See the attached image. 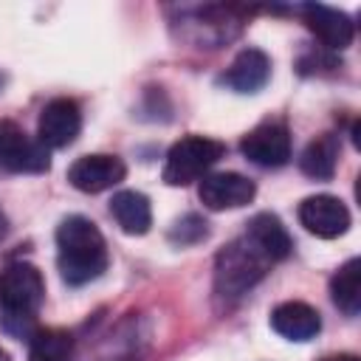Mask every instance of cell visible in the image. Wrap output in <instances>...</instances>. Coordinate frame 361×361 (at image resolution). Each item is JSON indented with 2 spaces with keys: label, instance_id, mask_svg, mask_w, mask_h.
<instances>
[{
  "label": "cell",
  "instance_id": "cell-11",
  "mask_svg": "<svg viewBox=\"0 0 361 361\" xmlns=\"http://www.w3.org/2000/svg\"><path fill=\"white\" fill-rule=\"evenodd\" d=\"M299 223L310 234L333 240L350 228V209L336 195H310L299 203Z\"/></svg>",
  "mask_w": 361,
  "mask_h": 361
},
{
  "label": "cell",
  "instance_id": "cell-15",
  "mask_svg": "<svg viewBox=\"0 0 361 361\" xmlns=\"http://www.w3.org/2000/svg\"><path fill=\"white\" fill-rule=\"evenodd\" d=\"M245 237H248L271 262H279V259H285V257L293 251V240H290L288 228H285L282 220H279L276 214H271V212L254 214L251 223H248Z\"/></svg>",
  "mask_w": 361,
  "mask_h": 361
},
{
  "label": "cell",
  "instance_id": "cell-7",
  "mask_svg": "<svg viewBox=\"0 0 361 361\" xmlns=\"http://www.w3.org/2000/svg\"><path fill=\"white\" fill-rule=\"evenodd\" d=\"M51 155L39 138L25 135L20 127L6 121L0 135V169L6 172H48Z\"/></svg>",
  "mask_w": 361,
  "mask_h": 361
},
{
  "label": "cell",
  "instance_id": "cell-19",
  "mask_svg": "<svg viewBox=\"0 0 361 361\" xmlns=\"http://www.w3.org/2000/svg\"><path fill=\"white\" fill-rule=\"evenodd\" d=\"M73 336L59 327H37L28 338V361H71L73 358Z\"/></svg>",
  "mask_w": 361,
  "mask_h": 361
},
{
  "label": "cell",
  "instance_id": "cell-21",
  "mask_svg": "<svg viewBox=\"0 0 361 361\" xmlns=\"http://www.w3.org/2000/svg\"><path fill=\"white\" fill-rule=\"evenodd\" d=\"M0 322H3V330H8L17 338H31L37 333L34 316H25V313H3Z\"/></svg>",
  "mask_w": 361,
  "mask_h": 361
},
{
  "label": "cell",
  "instance_id": "cell-13",
  "mask_svg": "<svg viewBox=\"0 0 361 361\" xmlns=\"http://www.w3.org/2000/svg\"><path fill=\"white\" fill-rule=\"evenodd\" d=\"M268 79H271V59L259 48H243L220 76V82L234 93H257L268 85Z\"/></svg>",
  "mask_w": 361,
  "mask_h": 361
},
{
  "label": "cell",
  "instance_id": "cell-23",
  "mask_svg": "<svg viewBox=\"0 0 361 361\" xmlns=\"http://www.w3.org/2000/svg\"><path fill=\"white\" fill-rule=\"evenodd\" d=\"M8 234V220H6V214H0V240Z\"/></svg>",
  "mask_w": 361,
  "mask_h": 361
},
{
  "label": "cell",
  "instance_id": "cell-26",
  "mask_svg": "<svg viewBox=\"0 0 361 361\" xmlns=\"http://www.w3.org/2000/svg\"><path fill=\"white\" fill-rule=\"evenodd\" d=\"M0 135H3V121H0Z\"/></svg>",
  "mask_w": 361,
  "mask_h": 361
},
{
  "label": "cell",
  "instance_id": "cell-10",
  "mask_svg": "<svg viewBox=\"0 0 361 361\" xmlns=\"http://www.w3.org/2000/svg\"><path fill=\"white\" fill-rule=\"evenodd\" d=\"M257 195V186L251 178L240 172H212L200 178L197 197L206 209L212 212H226V209H240L251 203Z\"/></svg>",
  "mask_w": 361,
  "mask_h": 361
},
{
  "label": "cell",
  "instance_id": "cell-2",
  "mask_svg": "<svg viewBox=\"0 0 361 361\" xmlns=\"http://www.w3.org/2000/svg\"><path fill=\"white\" fill-rule=\"evenodd\" d=\"M271 259L243 234L228 243L214 259V293L223 299H237L248 293L268 271Z\"/></svg>",
  "mask_w": 361,
  "mask_h": 361
},
{
  "label": "cell",
  "instance_id": "cell-12",
  "mask_svg": "<svg viewBox=\"0 0 361 361\" xmlns=\"http://www.w3.org/2000/svg\"><path fill=\"white\" fill-rule=\"evenodd\" d=\"M299 14H302L305 25L316 34V39L330 51H344L355 37V25H353L350 14H344L338 8H330L322 3H305V6H299Z\"/></svg>",
  "mask_w": 361,
  "mask_h": 361
},
{
  "label": "cell",
  "instance_id": "cell-8",
  "mask_svg": "<svg viewBox=\"0 0 361 361\" xmlns=\"http://www.w3.org/2000/svg\"><path fill=\"white\" fill-rule=\"evenodd\" d=\"M82 130V110L73 99L68 96H59V99H51L42 113H39V121H37V138L48 147V149H62V147H71L76 141Z\"/></svg>",
  "mask_w": 361,
  "mask_h": 361
},
{
  "label": "cell",
  "instance_id": "cell-22",
  "mask_svg": "<svg viewBox=\"0 0 361 361\" xmlns=\"http://www.w3.org/2000/svg\"><path fill=\"white\" fill-rule=\"evenodd\" d=\"M322 361H361V358L353 355V353H338V355H327V358H322Z\"/></svg>",
  "mask_w": 361,
  "mask_h": 361
},
{
  "label": "cell",
  "instance_id": "cell-6",
  "mask_svg": "<svg viewBox=\"0 0 361 361\" xmlns=\"http://www.w3.org/2000/svg\"><path fill=\"white\" fill-rule=\"evenodd\" d=\"M240 149L251 164L265 169H279L290 161V133L282 121L268 118L243 135Z\"/></svg>",
  "mask_w": 361,
  "mask_h": 361
},
{
  "label": "cell",
  "instance_id": "cell-3",
  "mask_svg": "<svg viewBox=\"0 0 361 361\" xmlns=\"http://www.w3.org/2000/svg\"><path fill=\"white\" fill-rule=\"evenodd\" d=\"M226 155V144L209 135H183L175 141L164 161V183L169 186H189L209 175V169Z\"/></svg>",
  "mask_w": 361,
  "mask_h": 361
},
{
  "label": "cell",
  "instance_id": "cell-5",
  "mask_svg": "<svg viewBox=\"0 0 361 361\" xmlns=\"http://www.w3.org/2000/svg\"><path fill=\"white\" fill-rule=\"evenodd\" d=\"M45 299V279L31 262H11L0 271V305L3 313L34 316Z\"/></svg>",
  "mask_w": 361,
  "mask_h": 361
},
{
  "label": "cell",
  "instance_id": "cell-4",
  "mask_svg": "<svg viewBox=\"0 0 361 361\" xmlns=\"http://www.w3.org/2000/svg\"><path fill=\"white\" fill-rule=\"evenodd\" d=\"M183 37H189L197 48H220L234 39L243 28V8L237 6H203L180 11Z\"/></svg>",
  "mask_w": 361,
  "mask_h": 361
},
{
  "label": "cell",
  "instance_id": "cell-1",
  "mask_svg": "<svg viewBox=\"0 0 361 361\" xmlns=\"http://www.w3.org/2000/svg\"><path fill=\"white\" fill-rule=\"evenodd\" d=\"M56 265L68 285H87L107 268V243L93 220L71 214L56 228Z\"/></svg>",
  "mask_w": 361,
  "mask_h": 361
},
{
  "label": "cell",
  "instance_id": "cell-16",
  "mask_svg": "<svg viewBox=\"0 0 361 361\" xmlns=\"http://www.w3.org/2000/svg\"><path fill=\"white\" fill-rule=\"evenodd\" d=\"M110 214L113 220L118 223V228L124 234H147L149 226H152V206H149V197L144 192H135V189H121L113 195L110 200Z\"/></svg>",
  "mask_w": 361,
  "mask_h": 361
},
{
  "label": "cell",
  "instance_id": "cell-20",
  "mask_svg": "<svg viewBox=\"0 0 361 361\" xmlns=\"http://www.w3.org/2000/svg\"><path fill=\"white\" fill-rule=\"evenodd\" d=\"M166 237L175 245H197V243H203L209 237V223L200 214L189 212V214H183V217H178L172 223V228H169Z\"/></svg>",
  "mask_w": 361,
  "mask_h": 361
},
{
  "label": "cell",
  "instance_id": "cell-25",
  "mask_svg": "<svg viewBox=\"0 0 361 361\" xmlns=\"http://www.w3.org/2000/svg\"><path fill=\"white\" fill-rule=\"evenodd\" d=\"M3 85H6V76H3V73H0V90H3Z\"/></svg>",
  "mask_w": 361,
  "mask_h": 361
},
{
  "label": "cell",
  "instance_id": "cell-14",
  "mask_svg": "<svg viewBox=\"0 0 361 361\" xmlns=\"http://www.w3.org/2000/svg\"><path fill=\"white\" fill-rule=\"evenodd\" d=\"M271 327L288 341H310L322 330V316L313 305L290 299L271 310Z\"/></svg>",
  "mask_w": 361,
  "mask_h": 361
},
{
  "label": "cell",
  "instance_id": "cell-17",
  "mask_svg": "<svg viewBox=\"0 0 361 361\" xmlns=\"http://www.w3.org/2000/svg\"><path fill=\"white\" fill-rule=\"evenodd\" d=\"M338 152H341V144H338V135L333 133H324L319 138H313L302 155H299V169L313 178V180H330L336 175V166H338Z\"/></svg>",
  "mask_w": 361,
  "mask_h": 361
},
{
  "label": "cell",
  "instance_id": "cell-24",
  "mask_svg": "<svg viewBox=\"0 0 361 361\" xmlns=\"http://www.w3.org/2000/svg\"><path fill=\"white\" fill-rule=\"evenodd\" d=\"M0 361H11V355H8V353H6L3 347H0Z\"/></svg>",
  "mask_w": 361,
  "mask_h": 361
},
{
  "label": "cell",
  "instance_id": "cell-9",
  "mask_svg": "<svg viewBox=\"0 0 361 361\" xmlns=\"http://www.w3.org/2000/svg\"><path fill=\"white\" fill-rule=\"evenodd\" d=\"M127 178V166L118 155H107V152H93V155H82L71 164L68 169V180L73 189L96 195L104 189H113L116 183H121Z\"/></svg>",
  "mask_w": 361,
  "mask_h": 361
},
{
  "label": "cell",
  "instance_id": "cell-18",
  "mask_svg": "<svg viewBox=\"0 0 361 361\" xmlns=\"http://www.w3.org/2000/svg\"><path fill=\"white\" fill-rule=\"evenodd\" d=\"M330 296L344 316H358V310H361V259H347L333 274Z\"/></svg>",
  "mask_w": 361,
  "mask_h": 361
}]
</instances>
